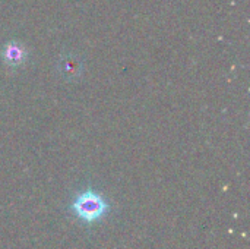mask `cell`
Returning a JSON list of instances; mask_svg holds the SVG:
<instances>
[{
    "mask_svg": "<svg viewBox=\"0 0 250 249\" xmlns=\"http://www.w3.org/2000/svg\"><path fill=\"white\" fill-rule=\"evenodd\" d=\"M70 211L85 225H92L104 219L110 211V204L95 191L86 189L76 195L70 204Z\"/></svg>",
    "mask_w": 250,
    "mask_h": 249,
    "instance_id": "6da1fadb",
    "label": "cell"
},
{
    "mask_svg": "<svg viewBox=\"0 0 250 249\" xmlns=\"http://www.w3.org/2000/svg\"><path fill=\"white\" fill-rule=\"evenodd\" d=\"M0 57H1L3 63L7 65L9 68H19V66L26 63L28 50L19 41L12 40V41H7L3 45V48L0 51Z\"/></svg>",
    "mask_w": 250,
    "mask_h": 249,
    "instance_id": "7a4b0ae2",
    "label": "cell"
},
{
    "mask_svg": "<svg viewBox=\"0 0 250 249\" xmlns=\"http://www.w3.org/2000/svg\"><path fill=\"white\" fill-rule=\"evenodd\" d=\"M63 72L64 73H70L75 75L79 72V63L75 59H64L63 60Z\"/></svg>",
    "mask_w": 250,
    "mask_h": 249,
    "instance_id": "3957f363",
    "label": "cell"
}]
</instances>
